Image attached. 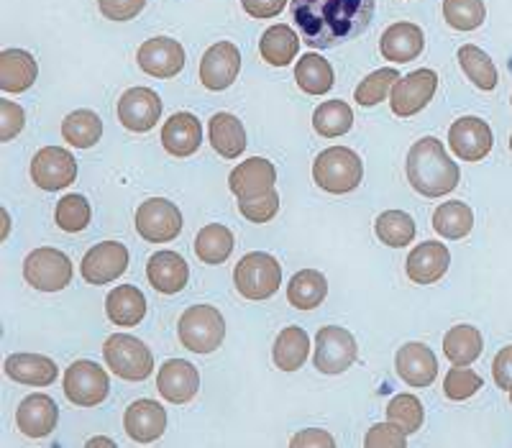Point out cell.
<instances>
[{"label": "cell", "mask_w": 512, "mask_h": 448, "mask_svg": "<svg viewBox=\"0 0 512 448\" xmlns=\"http://www.w3.org/2000/svg\"><path fill=\"white\" fill-rule=\"evenodd\" d=\"M300 39L313 49H333L369 29L374 0H292Z\"/></svg>", "instance_id": "6da1fadb"}, {"label": "cell", "mask_w": 512, "mask_h": 448, "mask_svg": "<svg viewBox=\"0 0 512 448\" xmlns=\"http://www.w3.org/2000/svg\"><path fill=\"white\" fill-rule=\"evenodd\" d=\"M405 169H408V180L413 190L425 198L448 195V192L456 190L461 180L459 164L448 157L441 141L433 139V136H425L410 146Z\"/></svg>", "instance_id": "7a4b0ae2"}, {"label": "cell", "mask_w": 512, "mask_h": 448, "mask_svg": "<svg viewBox=\"0 0 512 448\" xmlns=\"http://www.w3.org/2000/svg\"><path fill=\"white\" fill-rule=\"evenodd\" d=\"M361 177H364V164L349 146H331L326 152H320L313 162L315 185L333 195L356 190L361 185Z\"/></svg>", "instance_id": "3957f363"}, {"label": "cell", "mask_w": 512, "mask_h": 448, "mask_svg": "<svg viewBox=\"0 0 512 448\" xmlns=\"http://www.w3.org/2000/svg\"><path fill=\"white\" fill-rule=\"evenodd\" d=\"M177 333L182 346L192 354H213L226 338V320L213 305H192L182 313Z\"/></svg>", "instance_id": "277c9868"}, {"label": "cell", "mask_w": 512, "mask_h": 448, "mask_svg": "<svg viewBox=\"0 0 512 448\" xmlns=\"http://www.w3.org/2000/svg\"><path fill=\"white\" fill-rule=\"evenodd\" d=\"M233 285L246 300H269L282 285V267L267 251H251L233 269Z\"/></svg>", "instance_id": "5b68a950"}, {"label": "cell", "mask_w": 512, "mask_h": 448, "mask_svg": "<svg viewBox=\"0 0 512 448\" xmlns=\"http://www.w3.org/2000/svg\"><path fill=\"white\" fill-rule=\"evenodd\" d=\"M103 359L113 374L126 382H144L154 372V354L144 341L128 333H113L103 344Z\"/></svg>", "instance_id": "8992f818"}, {"label": "cell", "mask_w": 512, "mask_h": 448, "mask_svg": "<svg viewBox=\"0 0 512 448\" xmlns=\"http://www.w3.org/2000/svg\"><path fill=\"white\" fill-rule=\"evenodd\" d=\"M70 256L64 251L44 246V249H34L24 262V277L34 290L41 292H59L64 287H70L72 282Z\"/></svg>", "instance_id": "52a82bcc"}, {"label": "cell", "mask_w": 512, "mask_h": 448, "mask_svg": "<svg viewBox=\"0 0 512 448\" xmlns=\"http://www.w3.org/2000/svg\"><path fill=\"white\" fill-rule=\"evenodd\" d=\"M108 392H111V379H108V372L98 367L95 361H75L64 374V395L72 405L95 408V405L108 400Z\"/></svg>", "instance_id": "ba28073f"}, {"label": "cell", "mask_w": 512, "mask_h": 448, "mask_svg": "<svg viewBox=\"0 0 512 448\" xmlns=\"http://www.w3.org/2000/svg\"><path fill=\"white\" fill-rule=\"evenodd\" d=\"M359 356V346L351 331L341 326L320 328L315 336L313 364L323 374H344Z\"/></svg>", "instance_id": "9c48e42d"}, {"label": "cell", "mask_w": 512, "mask_h": 448, "mask_svg": "<svg viewBox=\"0 0 512 448\" xmlns=\"http://www.w3.org/2000/svg\"><path fill=\"white\" fill-rule=\"evenodd\" d=\"M136 231L149 244H169L182 231V213L175 203L164 198H152L136 210Z\"/></svg>", "instance_id": "30bf717a"}, {"label": "cell", "mask_w": 512, "mask_h": 448, "mask_svg": "<svg viewBox=\"0 0 512 448\" xmlns=\"http://www.w3.org/2000/svg\"><path fill=\"white\" fill-rule=\"evenodd\" d=\"M77 177V162L72 152L62 146H44L31 159V180L41 190L54 192L62 187L72 185Z\"/></svg>", "instance_id": "8fae6325"}, {"label": "cell", "mask_w": 512, "mask_h": 448, "mask_svg": "<svg viewBox=\"0 0 512 448\" xmlns=\"http://www.w3.org/2000/svg\"><path fill=\"white\" fill-rule=\"evenodd\" d=\"M438 88V75L433 70H415L410 75L400 77L395 88H392L390 105L392 113L400 118H410L420 113L425 105L431 103Z\"/></svg>", "instance_id": "7c38bea8"}, {"label": "cell", "mask_w": 512, "mask_h": 448, "mask_svg": "<svg viewBox=\"0 0 512 448\" xmlns=\"http://www.w3.org/2000/svg\"><path fill=\"white\" fill-rule=\"evenodd\" d=\"M448 144L461 162H482L495 144L492 128L477 116H464L448 128Z\"/></svg>", "instance_id": "4fadbf2b"}, {"label": "cell", "mask_w": 512, "mask_h": 448, "mask_svg": "<svg viewBox=\"0 0 512 448\" xmlns=\"http://www.w3.org/2000/svg\"><path fill=\"white\" fill-rule=\"evenodd\" d=\"M241 70V52L233 41H218L200 59V82L213 93L231 88Z\"/></svg>", "instance_id": "5bb4252c"}, {"label": "cell", "mask_w": 512, "mask_h": 448, "mask_svg": "<svg viewBox=\"0 0 512 448\" xmlns=\"http://www.w3.org/2000/svg\"><path fill=\"white\" fill-rule=\"evenodd\" d=\"M136 62L146 75L169 80V77L180 75L182 67H185V49H182L180 41L169 39V36H154V39L141 44Z\"/></svg>", "instance_id": "9a60e30c"}, {"label": "cell", "mask_w": 512, "mask_h": 448, "mask_svg": "<svg viewBox=\"0 0 512 448\" xmlns=\"http://www.w3.org/2000/svg\"><path fill=\"white\" fill-rule=\"evenodd\" d=\"M159 118H162V98L154 90L131 88L118 100V121L134 134L152 131Z\"/></svg>", "instance_id": "2e32d148"}, {"label": "cell", "mask_w": 512, "mask_h": 448, "mask_svg": "<svg viewBox=\"0 0 512 448\" xmlns=\"http://www.w3.org/2000/svg\"><path fill=\"white\" fill-rule=\"evenodd\" d=\"M128 269V249L118 241H103L85 254L80 272L90 285H108Z\"/></svg>", "instance_id": "e0dca14e"}, {"label": "cell", "mask_w": 512, "mask_h": 448, "mask_svg": "<svg viewBox=\"0 0 512 448\" xmlns=\"http://www.w3.org/2000/svg\"><path fill=\"white\" fill-rule=\"evenodd\" d=\"M277 185V167L264 157H251L228 175V187L239 200L262 198Z\"/></svg>", "instance_id": "ac0fdd59"}, {"label": "cell", "mask_w": 512, "mask_h": 448, "mask_svg": "<svg viewBox=\"0 0 512 448\" xmlns=\"http://www.w3.org/2000/svg\"><path fill=\"white\" fill-rule=\"evenodd\" d=\"M157 390L172 405H185L200 390V374L185 359L164 361L157 374Z\"/></svg>", "instance_id": "d6986e66"}, {"label": "cell", "mask_w": 512, "mask_h": 448, "mask_svg": "<svg viewBox=\"0 0 512 448\" xmlns=\"http://www.w3.org/2000/svg\"><path fill=\"white\" fill-rule=\"evenodd\" d=\"M59 408L57 402L44 392H36L21 400L16 410V425L18 431L29 438H44L57 428Z\"/></svg>", "instance_id": "ffe728a7"}, {"label": "cell", "mask_w": 512, "mask_h": 448, "mask_svg": "<svg viewBox=\"0 0 512 448\" xmlns=\"http://www.w3.org/2000/svg\"><path fill=\"white\" fill-rule=\"evenodd\" d=\"M123 428L136 443H152L167 431V410L154 400H136L123 415Z\"/></svg>", "instance_id": "44dd1931"}, {"label": "cell", "mask_w": 512, "mask_h": 448, "mask_svg": "<svg viewBox=\"0 0 512 448\" xmlns=\"http://www.w3.org/2000/svg\"><path fill=\"white\" fill-rule=\"evenodd\" d=\"M448 264H451V254L441 241H423L410 251L405 269L415 285H436L448 272Z\"/></svg>", "instance_id": "7402d4cb"}, {"label": "cell", "mask_w": 512, "mask_h": 448, "mask_svg": "<svg viewBox=\"0 0 512 448\" xmlns=\"http://www.w3.org/2000/svg\"><path fill=\"white\" fill-rule=\"evenodd\" d=\"M397 374L410 387H428L438 377V359L425 344H405L395 356Z\"/></svg>", "instance_id": "603a6c76"}, {"label": "cell", "mask_w": 512, "mask_h": 448, "mask_svg": "<svg viewBox=\"0 0 512 448\" xmlns=\"http://www.w3.org/2000/svg\"><path fill=\"white\" fill-rule=\"evenodd\" d=\"M146 277L162 295H177L190 282V267L177 251H157L146 264Z\"/></svg>", "instance_id": "cb8c5ba5"}, {"label": "cell", "mask_w": 512, "mask_h": 448, "mask_svg": "<svg viewBox=\"0 0 512 448\" xmlns=\"http://www.w3.org/2000/svg\"><path fill=\"white\" fill-rule=\"evenodd\" d=\"M425 47V34L418 24H410V21H400V24H392L390 29L384 31L382 39H379V52L387 62H413L415 57H420Z\"/></svg>", "instance_id": "d4e9b609"}, {"label": "cell", "mask_w": 512, "mask_h": 448, "mask_svg": "<svg viewBox=\"0 0 512 448\" xmlns=\"http://www.w3.org/2000/svg\"><path fill=\"white\" fill-rule=\"evenodd\" d=\"M162 144L172 157H192L203 144V126L192 113H175L162 126Z\"/></svg>", "instance_id": "484cf974"}, {"label": "cell", "mask_w": 512, "mask_h": 448, "mask_svg": "<svg viewBox=\"0 0 512 448\" xmlns=\"http://www.w3.org/2000/svg\"><path fill=\"white\" fill-rule=\"evenodd\" d=\"M39 67L34 54L24 49H3L0 54V90L3 93H24L36 82Z\"/></svg>", "instance_id": "4316f807"}, {"label": "cell", "mask_w": 512, "mask_h": 448, "mask_svg": "<svg viewBox=\"0 0 512 448\" xmlns=\"http://www.w3.org/2000/svg\"><path fill=\"white\" fill-rule=\"evenodd\" d=\"M105 313L113 320V326L134 328L146 315V297L139 287L121 285L113 287L105 297Z\"/></svg>", "instance_id": "83f0119b"}, {"label": "cell", "mask_w": 512, "mask_h": 448, "mask_svg": "<svg viewBox=\"0 0 512 448\" xmlns=\"http://www.w3.org/2000/svg\"><path fill=\"white\" fill-rule=\"evenodd\" d=\"M6 374L18 384L49 387L57 379V364L44 354H11L6 359Z\"/></svg>", "instance_id": "f1b7e54d"}, {"label": "cell", "mask_w": 512, "mask_h": 448, "mask_svg": "<svg viewBox=\"0 0 512 448\" xmlns=\"http://www.w3.org/2000/svg\"><path fill=\"white\" fill-rule=\"evenodd\" d=\"M210 146L223 159H236L246 149V128L233 113H216L210 118Z\"/></svg>", "instance_id": "f546056e"}, {"label": "cell", "mask_w": 512, "mask_h": 448, "mask_svg": "<svg viewBox=\"0 0 512 448\" xmlns=\"http://www.w3.org/2000/svg\"><path fill=\"white\" fill-rule=\"evenodd\" d=\"M297 49H300V34L285 24L269 26L259 41V54L272 67H287L290 62H295Z\"/></svg>", "instance_id": "4dcf8cb0"}, {"label": "cell", "mask_w": 512, "mask_h": 448, "mask_svg": "<svg viewBox=\"0 0 512 448\" xmlns=\"http://www.w3.org/2000/svg\"><path fill=\"white\" fill-rule=\"evenodd\" d=\"M484 338L474 326H454L443 336V354L454 367H469L482 356Z\"/></svg>", "instance_id": "1f68e13d"}, {"label": "cell", "mask_w": 512, "mask_h": 448, "mask_svg": "<svg viewBox=\"0 0 512 448\" xmlns=\"http://www.w3.org/2000/svg\"><path fill=\"white\" fill-rule=\"evenodd\" d=\"M310 354V338L303 328L290 326L277 336L274 341V351L272 359L277 364V369L282 372H297V369L303 367L305 361H308Z\"/></svg>", "instance_id": "d6a6232c"}, {"label": "cell", "mask_w": 512, "mask_h": 448, "mask_svg": "<svg viewBox=\"0 0 512 448\" xmlns=\"http://www.w3.org/2000/svg\"><path fill=\"white\" fill-rule=\"evenodd\" d=\"M328 295V282L318 269H303L297 272L287 287V300L297 310H313L318 308Z\"/></svg>", "instance_id": "836d02e7"}, {"label": "cell", "mask_w": 512, "mask_h": 448, "mask_svg": "<svg viewBox=\"0 0 512 448\" xmlns=\"http://www.w3.org/2000/svg\"><path fill=\"white\" fill-rule=\"evenodd\" d=\"M474 228V213L472 208L461 200H451V203L438 205L433 213V231L448 241H459L469 236Z\"/></svg>", "instance_id": "e575fe53"}, {"label": "cell", "mask_w": 512, "mask_h": 448, "mask_svg": "<svg viewBox=\"0 0 512 448\" xmlns=\"http://www.w3.org/2000/svg\"><path fill=\"white\" fill-rule=\"evenodd\" d=\"M295 80L303 93L326 95L333 88V67L320 54H303L295 67Z\"/></svg>", "instance_id": "d590c367"}, {"label": "cell", "mask_w": 512, "mask_h": 448, "mask_svg": "<svg viewBox=\"0 0 512 448\" xmlns=\"http://www.w3.org/2000/svg\"><path fill=\"white\" fill-rule=\"evenodd\" d=\"M459 64L464 75L477 85L479 90L484 93H492L497 88V82H500V75H497L495 62L489 59L487 52L477 47V44H464L459 49Z\"/></svg>", "instance_id": "8d00e7d4"}, {"label": "cell", "mask_w": 512, "mask_h": 448, "mask_svg": "<svg viewBox=\"0 0 512 448\" xmlns=\"http://www.w3.org/2000/svg\"><path fill=\"white\" fill-rule=\"evenodd\" d=\"M354 126V111L344 100H328L320 103L313 113V128L323 139H336V136L349 134Z\"/></svg>", "instance_id": "74e56055"}, {"label": "cell", "mask_w": 512, "mask_h": 448, "mask_svg": "<svg viewBox=\"0 0 512 448\" xmlns=\"http://www.w3.org/2000/svg\"><path fill=\"white\" fill-rule=\"evenodd\" d=\"M233 251V233L231 228L221 223H210L200 228L195 236V254L205 264H223Z\"/></svg>", "instance_id": "f35d334b"}, {"label": "cell", "mask_w": 512, "mask_h": 448, "mask_svg": "<svg viewBox=\"0 0 512 448\" xmlns=\"http://www.w3.org/2000/svg\"><path fill=\"white\" fill-rule=\"evenodd\" d=\"M62 136L67 144L77 146V149H90L103 136V121H100L98 113L82 108V111H75L64 118Z\"/></svg>", "instance_id": "ab89813d"}, {"label": "cell", "mask_w": 512, "mask_h": 448, "mask_svg": "<svg viewBox=\"0 0 512 448\" xmlns=\"http://www.w3.org/2000/svg\"><path fill=\"white\" fill-rule=\"evenodd\" d=\"M374 231H377V239L384 246L402 249V246L413 244L415 221L405 210H384L382 216L377 218V223H374Z\"/></svg>", "instance_id": "60d3db41"}, {"label": "cell", "mask_w": 512, "mask_h": 448, "mask_svg": "<svg viewBox=\"0 0 512 448\" xmlns=\"http://www.w3.org/2000/svg\"><path fill=\"white\" fill-rule=\"evenodd\" d=\"M400 82V72L395 67H382V70L372 72V75L364 77V82H359V88L354 90L356 103L364 105V108H372V105L382 103L387 95H392V88Z\"/></svg>", "instance_id": "b9f144b4"}, {"label": "cell", "mask_w": 512, "mask_h": 448, "mask_svg": "<svg viewBox=\"0 0 512 448\" xmlns=\"http://www.w3.org/2000/svg\"><path fill=\"white\" fill-rule=\"evenodd\" d=\"M443 18L456 31H474L484 24V0H443Z\"/></svg>", "instance_id": "7bdbcfd3"}, {"label": "cell", "mask_w": 512, "mask_h": 448, "mask_svg": "<svg viewBox=\"0 0 512 448\" xmlns=\"http://www.w3.org/2000/svg\"><path fill=\"white\" fill-rule=\"evenodd\" d=\"M90 218H93V208H90L85 195H64L57 203V213H54L57 226L67 233L85 231L90 226Z\"/></svg>", "instance_id": "ee69618b"}, {"label": "cell", "mask_w": 512, "mask_h": 448, "mask_svg": "<svg viewBox=\"0 0 512 448\" xmlns=\"http://www.w3.org/2000/svg\"><path fill=\"white\" fill-rule=\"evenodd\" d=\"M387 418H390V423H395L397 428H402V431L408 433H415L420 431V425H423L425 420V413H423V405H420V400L415 395H397L395 400L387 405Z\"/></svg>", "instance_id": "f6af8a7d"}, {"label": "cell", "mask_w": 512, "mask_h": 448, "mask_svg": "<svg viewBox=\"0 0 512 448\" xmlns=\"http://www.w3.org/2000/svg\"><path fill=\"white\" fill-rule=\"evenodd\" d=\"M484 387V379L477 372L466 367H454L451 372L443 377V392H446L448 400H469V397L477 395Z\"/></svg>", "instance_id": "bcb514c9"}, {"label": "cell", "mask_w": 512, "mask_h": 448, "mask_svg": "<svg viewBox=\"0 0 512 448\" xmlns=\"http://www.w3.org/2000/svg\"><path fill=\"white\" fill-rule=\"evenodd\" d=\"M239 210L241 216L251 223H269L274 216H277V210H280V195L277 190L267 192L262 198H251V200H239Z\"/></svg>", "instance_id": "7dc6e473"}, {"label": "cell", "mask_w": 512, "mask_h": 448, "mask_svg": "<svg viewBox=\"0 0 512 448\" xmlns=\"http://www.w3.org/2000/svg\"><path fill=\"white\" fill-rule=\"evenodd\" d=\"M367 448H405L408 446V433L397 428L395 423H379L364 438Z\"/></svg>", "instance_id": "c3c4849f"}, {"label": "cell", "mask_w": 512, "mask_h": 448, "mask_svg": "<svg viewBox=\"0 0 512 448\" xmlns=\"http://www.w3.org/2000/svg\"><path fill=\"white\" fill-rule=\"evenodd\" d=\"M24 108L11 100H0V139L11 141L24 131Z\"/></svg>", "instance_id": "681fc988"}, {"label": "cell", "mask_w": 512, "mask_h": 448, "mask_svg": "<svg viewBox=\"0 0 512 448\" xmlns=\"http://www.w3.org/2000/svg\"><path fill=\"white\" fill-rule=\"evenodd\" d=\"M98 6L108 21H131L144 11L146 0H98Z\"/></svg>", "instance_id": "f907efd6"}, {"label": "cell", "mask_w": 512, "mask_h": 448, "mask_svg": "<svg viewBox=\"0 0 512 448\" xmlns=\"http://www.w3.org/2000/svg\"><path fill=\"white\" fill-rule=\"evenodd\" d=\"M492 377L500 390L512 392V344L505 346L492 361Z\"/></svg>", "instance_id": "816d5d0a"}, {"label": "cell", "mask_w": 512, "mask_h": 448, "mask_svg": "<svg viewBox=\"0 0 512 448\" xmlns=\"http://www.w3.org/2000/svg\"><path fill=\"white\" fill-rule=\"evenodd\" d=\"M241 6H244V11L249 13L251 18L264 21V18L280 16V13L285 11L287 0H241Z\"/></svg>", "instance_id": "f5cc1de1"}, {"label": "cell", "mask_w": 512, "mask_h": 448, "mask_svg": "<svg viewBox=\"0 0 512 448\" xmlns=\"http://www.w3.org/2000/svg\"><path fill=\"white\" fill-rule=\"evenodd\" d=\"M290 443H292V446H326V448L336 446V441H333L331 433L315 431V428H308V431L297 433V436L292 438Z\"/></svg>", "instance_id": "db71d44e"}, {"label": "cell", "mask_w": 512, "mask_h": 448, "mask_svg": "<svg viewBox=\"0 0 512 448\" xmlns=\"http://www.w3.org/2000/svg\"><path fill=\"white\" fill-rule=\"evenodd\" d=\"M88 446H116V441H111V438H93V441H88Z\"/></svg>", "instance_id": "11a10c76"}, {"label": "cell", "mask_w": 512, "mask_h": 448, "mask_svg": "<svg viewBox=\"0 0 512 448\" xmlns=\"http://www.w3.org/2000/svg\"><path fill=\"white\" fill-rule=\"evenodd\" d=\"M510 152H512V134H510Z\"/></svg>", "instance_id": "9f6ffc18"}, {"label": "cell", "mask_w": 512, "mask_h": 448, "mask_svg": "<svg viewBox=\"0 0 512 448\" xmlns=\"http://www.w3.org/2000/svg\"><path fill=\"white\" fill-rule=\"evenodd\" d=\"M510 405H512V392H510Z\"/></svg>", "instance_id": "6f0895ef"}, {"label": "cell", "mask_w": 512, "mask_h": 448, "mask_svg": "<svg viewBox=\"0 0 512 448\" xmlns=\"http://www.w3.org/2000/svg\"><path fill=\"white\" fill-rule=\"evenodd\" d=\"M510 103H512V98H510Z\"/></svg>", "instance_id": "680465c9"}]
</instances>
